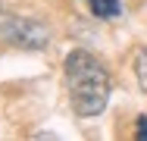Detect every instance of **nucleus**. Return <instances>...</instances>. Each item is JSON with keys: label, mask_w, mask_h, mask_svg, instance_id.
Listing matches in <instances>:
<instances>
[{"label": "nucleus", "mask_w": 147, "mask_h": 141, "mask_svg": "<svg viewBox=\"0 0 147 141\" xmlns=\"http://www.w3.org/2000/svg\"><path fill=\"white\" fill-rule=\"evenodd\" d=\"M135 138L144 141L147 138V116H138V129H135Z\"/></svg>", "instance_id": "39448f33"}, {"label": "nucleus", "mask_w": 147, "mask_h": 141, "mask_svg": "<svg viewBox=\"0 0 147 141\" xmlns=\"http://www.w3.org/2000/svg\"><path fill=\"white\" fill-rule=\"evenodd\" d=\"M0 41L13 47H25V50H44L50 41V31L34 19H19L16 13L0 6Z\"/></svg>", "instance_id": "f03ea898"}, {"label": "nucleus", "mask_w": 147, "mask_h": 141, "mask_svg": "<svg viewBox=\"0 0 147 141\" xmlns=\"http://www.w3.org/2000/svg\"><path fill=\"white\" fill-rule=\"evenodd\" d=\"M91 3V13L97 16V19H113V16H119V0H88Z\"/></svg>", "instance_id": "7ed1b4c3"}, {"label": "nucleus", "mask_w": 147, "mask_h": 141, "mask_svg": "<svg viewBox=\"0 0 147 141\" xmlns=\"http://www.w3.org/2000/svg\"><path fill=\"white\" fill-rule=\"evenodd\" d=\"M135 75H138L141 91L147 94V47H141V50L135 54Z\"/></svg>", "instance_id": "20e7f679"}, {"label": "nucleus", "mask_w": 147, "mask_h": 141, "mask_svg": "<svg viewBox=\"0 0 147 141\" xmlns=\"http://www.w3.org/2000/svg\"><path fill=\"white\" fill-rule=\"evenodd\" d=\"M66 85L69 100L78 116H97L110 100V75L100 60L85 50H72L66 56Z\"/></svg>", "instance_id": "f257e3e1"}]
</instances>
